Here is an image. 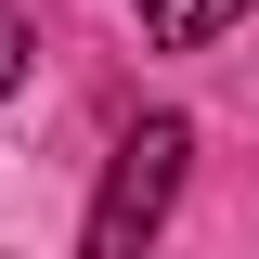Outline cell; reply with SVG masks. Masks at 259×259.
<instances>
[{
  "label": "cell",
  "instance_id": "6da1fadb",
  "mask_svg": "<svg viewBox=\"0 0 259 259\" xmlns=\"http://www.w3.org/2000/svg\"><path fill=\"white\" fill-rule=\"evenodd\" d=\"M182 156H194V130L182 117H143L117 143V168H104V194H91V259H130L143 233L168 221V194H182Z\"/></svg>",
  "mask_w": 259,
  "mask_h": 259
},
{
  "label": "cell",
  "instance_id": "7a4b0ae2",
  "mask_svg": "<svg viewBox=\"0 0 259 259\" xmlns=\"http://www.w3.org/2000/svg\"><path fill=\"white\" fill-rule=\"evenodd\" d=\"M259 0H143V39H156V52H207V39L221 26H246Z\"/></svg>",
  "mask_w": 259,
  "mask_h": 259
},
{
  "label": "cell",
  "instance_id": "3957f363",
  "mask_svg": "<svg viewBox=\"0 0 259 259\" xmlns=\"http://www.w3.org/2000/svg\"><path fill=\"white\" fill-rule=\"evenodd\" d=\"M13 78H26V26L0 13V91H13Z\"/></svg>",
  "mask_w": 259,
  "mask_h": 259
}]
</instances>
